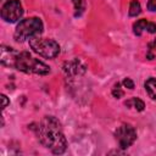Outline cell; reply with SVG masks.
I'll return each instance as SVG.
<instances>
[{
    "mask_svg": "<svg viewBox=\"0 0 156 156\" xmlns=\"http://www.w3.org/2000/svg\"><path fill=\"white\" fill-rule=\"evenodd\" d=\"M37 135L39 143L55 155H61L67 149V140L61 129V123L54 116H45L39 123L29 127Z\"/></svg>",
    "mask_w": 156,
    "mask_h": 156,
    "instance_id": "obj_1",
    "label": "cell"
},
{
    "mask_svg": "<svg viewBox=\"0 0 156 156\" xmlns=\"http://www.w3.org/2000/svg\"><path fill=\"white\" fill-rule=\"evenodd\" d=\"M13 68L28 74L46 76L50 73V67L43 61H40L39 58H35L34 56H32L28 51L18 52Z\"/></svg>",
    "mask_w": 156,
    "mask_h": 156,
    "instance_id": "obj_2",
    "label": "cell"
},
{
    "mask_svg": "<svg viewBox=\"0 0 156 156\" xmlns=\"http://www.w3.org/2000/svg\"><path fill=\"white\" fill-rule=\"evenodd\" d=\"M43 30H44V24L39 17H28L20 21V23L15 29L13 38L17 43H23L27 39L29 40L32 38L40 37Z\"/></svg>",
    "mask_w": 156,
    "mask_h": 156,
    "instance_id": "obj_3",
    "label": "cell"
},
{
    "mask_svg": "<svg viewBox=\"0 0 156 156\" xmlns=\"http://www.w3.org/2000/svg\"><path fill=\"white\" fill-rule=\"evenodd\" d=\"M28 43H29L30 49L35 54L45 58H55L60 54V45L54 39L35 37V38L29 39Z\"/></svg>",
    "mask_w": 156,
    "mask_h": 156,
    "instance_id": "obj_4",
    "label": "cell"
},
{
    "mask_svg": "<svg viewBox=\"0 0 156 156\" xmlns=\"http://www.w3.org/2000/svg\"><path fill=\"white\" fill-rule=\"evenodd\" d=\"M115 139L121 149H128L136 140V130L129 123H123L115 130Z\"/></svg>",
    "mask_w": 156,
    "mask_h": 156,
    "instance_id": "obj_5",
    "label": "cell"
},
{
    "mask_svg": "<svg viewBox=\"0 0 156 156\" xmlns=\"http://www.w3.org/2000/svg\"><path fill=\"white\" fill-rule=\"evenodd\" d=\"M1 18L7 23H15L23 16V6L20 0H7L0 11Z\"/></svg>",
    "mask_w": 156,
    "mask_h": 156,
    "instance_id": "obj_6",
    "label": "cell"
},
{
    "mask_svg": "<svg viewBox=\"0 0 156 156\" xmlns=\"http://www.w3.org/2000/svg\"><path fill=\"white\" fill-rule=\"evenodd\" d=\"M87 65L78 57H74L71 61H66L63 63V72L67 77H80L83 74H85L87 72Z\"/></svg>",
    "mask_w": 156,
    "mask_h": 156,
    "instance_id": "obj_7",
    "label": "cell"
},
{
    "mask_svg": "<svg viewBox=\"0 0 156 156\" xmlns=\"http://www.w3.org/2000/svg\"><path fill=\"white\" fill-rule=\"evenodd\" d=\"M18 51H16L13 48L1 45L0 46V61L6 67H15V62L17 58Z\"/></svg>",
    "mask_w": 156,
    "mask_h": 156,
    "instance_id": "obj_8",
    "label": "cell"
},
{
    "mask_svg": "<svg viewBox=\"0 0 156 156\" xmlns=\"http://www.w3.org/2000/svg\"><path fill=\"white\" fill-rule=\"evenodd\" d=\"M144 88H145V91L147 93L149 98L151 100H156V78L150 77L149 79H146L144 83Z\"/></svg>",
    "mask_w": 156,
    "mask_h": 156,
    "instance_id": "obj_9",
    "label": "cell"
},
{
    "mask_svg": "<svg viewBox=\"0 0 156 156\" xmlns=\"http://www.w3.org/2000/svg\"><path fill=\"white\" fill-rule=\"evenodd\" d=\"M124 105L128 106V107H133L134 110H136V111H139V112L144 111V108H145L144 101H143L141 99H139V98H132V99L127 100V101L124 102Z\"/></svg>",
    "mask_w": 156,
    "mask_h": 156,
    "instance_id": "obj_10",
    "label": "cell"
},
{
    "mask_svg": "<svg viewBox=\"0 0 156 156\" xmlns=\"http://www.w3.org/2000/svg\"><path fill=\"white\" fill-rule=\"evenodd\" d=\"M147 23L149 21L145 20V18H141V20H138L136 22L133 23V33L135 35H141L144 30H146V27H147Z\"/></svg>",
    "mask_w": 156,
    "mask_h": 156,
    "instance_id": "obj_11",
    "label": "cell"
},
{
    "mask_svg": "<svg viewBox=\"0 0 156 156\" xmlns=\"http://www.w3.org/2000/svg\"><path fill=\"white\" fill-rule=\"evenodd\" d=\"M141 12V5L138 0H132L130 4H129V16L130 17H136L139 13Z\"/></svg>",
    "mask_w": 156,
    "mask_h": 156,
    "instance_id": "obj_12",
    "label": "cell"
},
{
    "mask_svg": "<svg viewBox=\"0 0 156 156\" xmlns=\"http://www.w3.org/2000/svg\"><path fill=\"white\" fill-rule=\"evenodd\" d=\"M146 58L147 60H154L156 58V39L149 43L147 45V52H146Z\"/></svg>",
    "mask_w": 156,
    "mask_h": 156,
    "instance_id": "obj_13",
    "label": "cell"
},
{
    "mask_svg": "<svg viewBox=\"0 0 156 156\" xmlns=\"http://www.w3.org/2000/svg\"><path fill=\"white\" fill-rule=\"evenodd\" d=\"M112 95H113V98H116V99H119V98H122L123 96V90H122V88H121V83H117V84H115L113 85V88H112Z\"/></svg>",
    "mask_w": 156,
    "mask_h": 156,
    "instance_id": "obj_14",
    "label": "cell"
},
{
    "mask_svg": "<svg viewBox=\"0 0 156 156\" xmlns=\"http://www.w3.org/2000/svg\"><path fill=\"white\" fill-rule=\"evenodd\" d=\"M72 2H73V5H74V10H76L74 16L77 17V16H79V15L82 13V11H83V0H72Z\"/></svg>",
    "mask_w": 156,
    "mask_h": 156,
    "instance_id": "obj_15",
    "label": "cell"
},
{
    "mask_svg": "<svg viewBox=\"0 0 156 156\" xmlns=\"http://www.w3.org/2000/svg\"><path fill=\"white\" fill-rule=\"evenodd\" d=\"M122 84H123V87L124 88H127V89H134V82L130 79V78H124L123 79V82H122Z\"/></svg>",
    "mask_w": 156,
    "mask_h": 156,
    "instance_id": "obj_16",
    "label": "cell"
},
{
    "mask_svg": "<svg viewBox=\"0 0 156 156\" xmlns=\"http://www.w3.org/2000/svg\"><path fill=\"white\" fill-rule=\"evenodd\" d=\"M146 32H149V33H151V34L156 33V23L149 22V23H147V27H146Z\"/></svg>",
    "mask_w": 156,
    "mask_h": 156,
    "instance_id": "obj_17",
    "label": "cell"
},
{
    "mask_svg": "<svg viewBox=\"0 0 156 156\" xmlns=\"http://www.w3.org/2000/svg\"><path fill=\"white\" fill-rule=\"evenodd\" d=\"M146 6H147V10H149V11L155 12V11H156V0H149Z\"/></svg>",
    "mask_w": 156,
    "mask_h": 156,
    "instance_id": "obj_18",
    "label": "cell"
},
{
    "mask_svg": "<svg viewBox=\"0 0 156 156\" xmlns=\"http://www.w3.org/2000/svg\"><path fill=\"white\" fill-rule=\"evenodd\" d=\"M1 101H2V104H1V108L5 110V108L7 107V105L10 104V100L7 99V96H6L5 94H1Z\"/></svg>",
    "mask_w": 156,
    "mask_h": 156,
    "instance_id": "obj_19",
    "label": "cell"
}]
</instances>
